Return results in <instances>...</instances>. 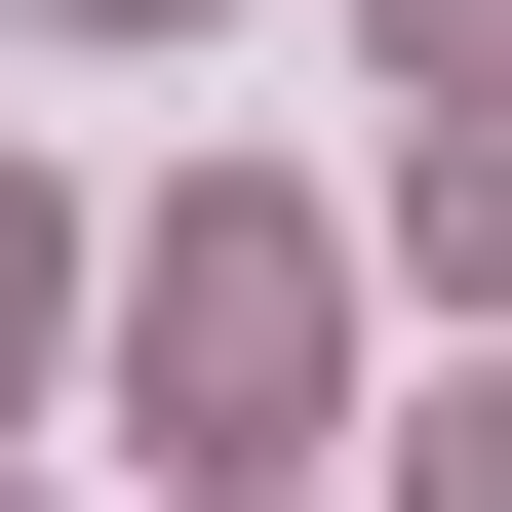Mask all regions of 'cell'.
I'll use <instances>...</instances> for the list:
<instances>
[{
	"mask_svg": "<svg viewBox=\"0 0 512 512\" xmlns=\"http://www.w3.org/2000/svg\"><path fill=\"white\" fill-rule=\"evenodd\" d=\"M40 276H79V237H40V197H0V355H40Z\"/></svg>",
	"mask_w": 512,
	"mask_h": 512,
	"instance_id": "obj_5",
	"label": "cell"
},
{
	"mask_svg": "<svg viewBox=\"0 0 512 512\" xmlns=\"http://www.w3.org/2000/svg\"><path fill=\"white\" fill-rule=\"evenodd\" d=\"M434 512H512V394H434Z\"/></svg>",
	"mask_w": 512,
	"mask_h": 512,
	"instance_id": "obj_4",
	"label": "cell"
},
{
	"mask_svg": "<svg viewBox=\"0 0 512 512\" xmlns=\"http://www.w3.org/2000/svg\"><path fill=\"white\" fill-rule=\"evenodd\" d=\"M158 434H316V197H158Z\"/></svg>",
	"mask_w": 512,
	"mask_h": 512,
	"instance_id": "obj_1",
	"label": "cell"
},
{
	"mask_svg": "<svg viewBox=\"0 0 512 512\" xmlns=\"http://www.w3.org/2000/svg\"><path fill=\"white\" fill-rule=\"evenodd\" d=\"M355 40H394V79H473V119H512V0H355Z\"/></svg>",
	"mask_w": 512,
	"mask_h": 512,
	"instance_id": "obj_2",
	"label": "cell"
},
{
	"mask_svg": "<svg viewBox=\"0 0 512 512\" xmlns=\"http://www.w3.org/2000/svg\"><path fill=\"white\" fill-rule=\"evenodd\" d=\"M434 276H512V119H434Z\"/></svg>",
	"mask_w": 512,
	"mask_h": 512,
	"instance_id": "obj_3",
	"label": "cell"
}]
</instances>
